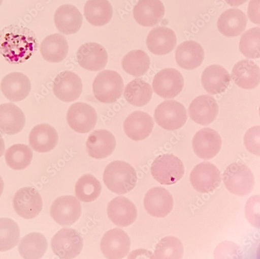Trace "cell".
Wrapping results in <instances>:
<instances>
[{"instance_id":"1","label":"cell","mask_w":260,"mask_h":259,"mask_svg":"<svg viewBox=\"0 0 260 259\" xmlns=\"http://www.w3.org/2000/svg\"><path fill=\"white\" fill-rule=\"evenodd\" d=\"M37 48L36 37L28 28L10 25L0 32V53L9 63H24Z\"/></svg>"},{"instance_id":"2","label":"cell","mask_w":260,"mask_h":259,"mask_svg":"<svg viewBox=\"0 0 260 259\" xmlns=\"http://www.w3.org/2000/svg\"><path fill=\"white\" fill-rule=\"evenodd\" d=\"M137 180L135 168L124 161L111 163L104 172V184L108 189L119 195L131 191L136 187Z\"/></svg>"},{"instance_id":"3","label":"cell","mask_w":260,"mask_h":259,"mask_svg":"<svg viewBox=\"0 0 260 259\" xmlns=\"http://www.w3.org/2000/svg\"><path fill=\"white\" fill-rule=\"evenodd\" d=\"M223 180L228 190L238 196L249 195L255 183L251 170L246 165L238 163L231 164L226 168Z\"/></svg>"},{"instance_id":"4","label":"cell","mask_w":260,"mask_h":259,"mask_svg":"<svg viewBox=\"0 0 260 259\" xmlns=\"http://www.w3.org/2000/svg\"><path fill=\"white\" fill-rule=\"evenodd\" d=\"M123 88V79L117 72L105 70L95 78L93 92L95 98L100 102L112 103L120 98Z\"/></svg>"},{"instance_id":"5","label":"cell","mask_w":260,"mask_h":259,"mask_svg":"<svg viewBox=\"0 0 260 259\" xmlns=\"http://www.w3.org/2000/svg\"><path fill=\"white\" fill-rule=\"evenodd\" d=\"M151 174L158 183L171 185L183 178L185 168L183 163L172 155H164L157 157L151 166Z\"/></svg>"},{"instance_id":"6","label":"cell","mask_w":260,"mask_h":259,"mask_svg":"<svg viewBox=\"0 0 260 259\" xmlns=\"http://www.w3.org/2000/svg\"><path fill=\"white\" fill-rule=\"evenodd\" d=\"M156 123L167 131H175L183 127L187 120L185 107L175 100H168L160 103L154 114Z\"/></svg>"},{"instance_id":"7","label":"cell","mask_w":260,"mask_h":259,"mask_svg":"<svg viewBox=\"0 0 260 259\" xmlns=\"http://www.w3.org/2000/svg\"><path fill=\"white\" fill-rule=\"evenodd\" d=\"M83 239L76 230L63 228L53 237L51 243L53 252L61 258H74L81 252Z\"/></svg>"},{"instance_id":"8","label":"cell","mask_w":260,"mask_h":259,"mask_svg":"<svg viewBox=\"0 0 260 259\" xmlns=\"http://www.w3.org/2000/svg\"><path fill=\"white\" fill-rule=\"evenodd\" d=\"M192 187L201 193H209L218 188L221 183V172L214 165L208 162L195 166L190 172Z\"/></svg>"},{"instance_id":"9","label":"cell","mask_w":260,"mask_h":259,"mask_svg":"<svg viewBox=\"0 0 260 259\" xmlns=\"http://www.w3.org/2000/svg\"><path fill=\"white\" fill-rule=\"evenodd\" d=\"M67 121L74 131L85 134L94 129L97 123L98 116L94 108L89 104L77 102L70 107Z\"/></svg>"},{"instance_id":"10","label":"cell","mask_w":260,"mask_h":259,"mask_svg":"<svg viewBox=\"0 0 260 259\" xmlns=\"http://www.w3.org/2000/svg\"><path fill=\"white\" fill-rule=\"evenodd\" d=\"M50 213L53 219L61 226H71L81 215L80 202L72 196H64L54 200Z\"/></svg>"},{"instance_id":"11","label":"cell","mask_w":260,"mask_h":259,"mask_svg":"<svg viewBox=\"0 0 260 259\" xmlns=\"http://www.w3.org/2000/svg\"><path fill=\"white\" fill-rule=\"evenodd\" d=\"M184 87L182 74L174 69L160 71L154 77L153 88L155 93L164 99L177 97Z\"/></svg>"},{"instance_id":"12","label":"cell","mask_w":260,"mask_h":259,"mask_svg":"<svg viewBox=\"0 0 260 259\" xmlns=\"http://www.w3.org/2000/svg\"><path fill=\"white\" fill-rule=\"evenodd\" d=\"M42 200L39 192L31 187L18 190L13 199V207L16 212L26 219H31L40 213Z\"/></svg>"},{"instance_id":"13","label":"cell","mask_w":260,"mask_h":259,"mask_svg":"<svg viewBox=\"0 0 260 259\" xmlns=\"http://www.w3.org/2000/svg\"><path fill=\"white\" fill-rule=\"evenodd\" d=\"M144 204L149 214L156 218H164L172 211L174 203L169 191L162 187H156L147 191Z\"/></svg>"},{"instance_id":"14","label":"cell","mask_w":260,"mask_h":259,"mask_svg":"<svg viewBox=\"0 0 260 259\" xmlns=\"http://www.w3.org/2000/svg\"><path fill=\"white\" fill-rule=\"evenodd\" d=\"M53 91L55 96L63 102H72L78 99L82 92L81 78L71 71L59 73L53 82Z\"/></svg>"},{"instance_id":"15","label":"cell","mask_w":260,"mask_h":259,"mask_svg":"<svg viewBox=\"0 0 260 259\" xmlns=\"http://www.w3.org/2000/svg\"><path fill=\"white\" fill-rule=\"evenodd\" d=\"M221 146L220 136L210 128L201 129L192 139L194 153L199 158L204 160L214 158L219 153Z\"/></svg>"},{"instance_id":"16","label":"cell","mask_w":260,"mask_h":259,"mask_svg":"<svg viewBox=\"0 0 260 259\" xmlns=\"http://www.w3.org/2000/svg\"><path fill=\"white\" fill-rule=\"evenodd\" d=\"M130 240L123 230L114 228L106 232L103 237L101 249L107 258H122L129 252Z\"/></svg>"},{"instance_id":"17","label":"cell","mask_w":260,"mask_h":259,"mask_svg":"<svg viewBox=\"0 0 260 259\" xmlns=\"http://www.w3.org/2000/svg\"><path fill=\"white\" fill-rule=\"evenodd\" d=\"M77 59L83 69L99 71L106 66L108 54L104 47L97 43H85L77 51Z\"/></svg>"},{"instance_id":"18","label":"cell","mask_w":260,"mask_h":259,"mask_svg":"<svg viewBox=\"0 0 260 259\" xmlns=\"http://www.w3.org/2000/svg\"><path fill=\"white\" fill-rule=\"evenodd\" d=\"M1 89L4 96L12 102H19L29 95L31 84L25 74L14 72L6 75L2 80Z\"/></svg>"},{"instance_id":"19","label":"cell","mask_w":260,"mask_h":259,"mask_svg":"<svg viewBox=\"0 0 260 259\" xmlns=\"http://www.w3.org/2000/svg\"><path fill=\"white\" fill-rule=\"evenodd\" d=\"M116 141L110 132L99 129L91 134L86 143L88 155L94 159H104L111 156L116 148Z\"/></svg>"},{"instance_id":"20","label":"cell","mask_w":260,"mask_h":259,"mask_svg":"<svg viewBox=\"0 0 260 259\" xmlns=\"http://www.w3.org/2000/svg\"><path fill=\"white\" fill-rule=\"evenodd\" d=\"M137 22L144 27H153L162 19L165 9L160 0H140L134 9Z\"/></svg>"},{"instance_id":"21","label":"cell","mask_w":260,"mask_h":259,"mask_svg":"<svg viewBox=\"0 0 260 259\" xmlns=\"http://www.w3.org/2000/svg\"><path fill=\"white\" fill-rule=\"evenodd\" d=\"M108 218L116 225L127 227L137 219L138 212L135 205L124 197L114 198L108 205Z\"/></svg>"},{"instance_id":"22","label":"cell","mask_w":260,"mask_h":259,"mask_svg":"<svg viewBox=\"0 0 260 259\" xmlns=\"http://www.w3.org/2000/svg\"><path fill=\"white\" fill-rule=\"evenodd\" d=\"M152 118L142 111L129 114L123 123V129L128 137L134 141H140L148 137L154 128Z\"/></svg>"},{"instance_id":"23","label":"cell","mask_w":260,"mask_h":259,"mask_svg":"<svg viewBox=\"0 0 260 259\" xmlns=\"http://www.w3.org/2000/svg\"><path fill=\"white\" fill-rule=\"evenodd\" d=\"M190 119L202 125H208L217 117L219 106L211 96L203 95L194 99L189 107Z\"/></svg>"},{"instance_id":"24","label":"cell","mask_w":260,"mask_h":259,"mask_svg":"<svg viewBox=\"0 0 260 259\" xmlns=\"http://www.w3.org/2000/svg\"><path fill=\"white\" fill-rule=\"evenodd\" d=\"M177 45V37L172 30L158 27L151 30L147 36L146 45L154 54L166 55L174 49Z\"/></svg>"},{"instance_id":"25","label":"cell","mask_w":260,"mask_h":259,"mask_svg":"<svg viewBox=\"0 0 260 259\" xmlns=\"http://www.w3.org/2000/svg\"><path fill=\"white\" fill-rule=\"evenodd\" d=\"M25 122L24 113L16 105L11 103L0 105V133L17 134L22 131Z\"/></svg>"},{"instance_id":"26","label":"cell","mask_w":260,"mask_h":259,"mask_svg":"<svg viewBox=\"0 0 260 259\" xmlns=\"http://www.w3.org/2000/svg\"><path fill=\"white\" fill-rule=\"evenodd\" d=\"M31 147L38 153H46L53 150L58 141L56 129L48 124H41L35 126L29 137Z\"/></svg>"},{"instance_id":"27","label":"cell","mask_w":260,"mask_h":259,"mask_svg":"<svg viewBox=\"0 0 260 259\" xmlns=\"http://www.w3.org/2000/svg\"><path fill=\"white\" fill-rule=\"evenodd\" d=\"M54 20L59 32L71 35L79 31L82 24L83 17L77 7L72 5H64L57 9Z\"/></svg>"},{"instance_id":"28","label":"cell","mask_w":260,"mask_h":259,"mask_svg":"<svg viewBox=\"0 0 260 259\" xmlns=\"http://www.w3.org/2000/svg\"><path fill=\"white\" fill-rule=\"evenodd\" d=\"M259 69L257 65L249 60H244L235 65L232 77L240 88L252 90L257 87L260 78Z\"/></svg>"},{"instance_id":"29","label":"cell","mask_w":260,"mask_h":259,"mask_svg":"<svg viewBox=\"0 0 260 259\" xmlns=\"http://www.w3.org/2000/svg\"><path fill=\"white\" fill-rule=\"evenodd\" d=\"M205 57L203 47L196 41L189 40L182 43L177 49L176 59L182 68L191 70L199 67Z\"/></svg>"},{"instance_id":"30","label":"cell","mask_w":260,"mask_h":259,"mask_svg":"<svg viewBox=\"0 0 260 259\" xmlns=\"http://www.w3.org/2000/svg\"><path fill=\"white\" fill-rule=\"evenodd\" d=\"M231 77L228 71L218 65L207 68L202 76V83L205 90L212 95L223 93L228 89Z\"/></svg>"},{"instance_id":"31","label":"cell","mask_w":260,"mask_h":259,"mask_svg":"<svg viewBox=\"0 0 260 259\" xmlns=\"http://www.w3.org/2000/svg\"><path fill=\"white\" fill-rule=\"evenodd\" d=\"M247 18L244 12L239 9H232L223 12L219 18L218 28L219 32L228 37L240 35L246 28Z\"/></svg>"},{"instance_id":"32","label":"cell","mask_w":260,"mask_h":259,"mask_svg":"<svg viewBox=\"0 0 260 259\" xmlns=\"http://www.w3.org/2000/svg\"><path fill=\"white\" fill-rule=\"evenodd\" d=\"M43 59L50 63H59L67 57L69 46L64 37L58 34L47 36L40 46Z\"/></svg>"},{"instance_id":"33","label":"cell","mask_w":260,"mask_h":259,"mask_svg":"<svg viewBox=\"0 0 260 259\" xmlns=\"http://www.w3.org/2000/svg\"><path fill=\"white\" fill-rule=\"evenodd\" d=\"M84 15L91 25L104 26L113 17V7L108 0H88L84 6Z\"/></svg>"},{"instance_id":"34","label":"cell","mask_w":260,"mask_h":259,"mask_svg":"<svg viewBox=\"0 0 260 259\" xmlns=\"http://www.w3.org/2000/svg\"><path fill=\"white\" fill-rule=\"evenodd\" d=\"M48 243L46 237L39 233H31L23 237L18 250L24 258H40L46 252Z\"/></svg>"},{"instance_id":"35","label":"cell","mask_w":260,"mask_h":259,"mask_svg":"<svg viewBox=\"0 0 260 259\" xmlns=\"http://www.w3.org/2000/svg\"><path fill=\"white\" fill-rule=\"evenodd\" d=\"M152 95L150 85L140 78L129 82L124 92V97L127 102L136 106H142L148 103Z\"/></svg>"},{"instance_id":"36","label":"cell","mask_w":260,"mask_h":259,"mask_svg":"<svg viewBox=\"0 0 260 259\" xmlns=\"http://www.w3.org/2000/svg\"><path fill=\"white\" fill-rule=\"evenodd\" d=\"M150 60L144 51L135 50L127 53L122 60V67L127 74L141 77L149 69Z\"/></svg>"},{"instance_id":"37","label":"cell","mask_w":260,"mask_h":259,"mask_svg":"<svg viewBox=\"0 0 260 259\" xmlns=\"http://www.w3.org/2000/svg\"><path fill=\"white\" fill-rule=\"evenodd\" d=\"M33 157L31 148L24 144H16L9 148L5 158L7 165L15 170H22L30 164Z\"/></svg>"},{"instance_id":"38","label":"cell","mask_w":260,"mask_h":259,"mask_svg":"<svg viewBox=\"0 0 260 259\" xmlns=\"http://www.w3.org/2000/svg\"><path fill=\"white\" fill-rule=\"evenodd\" d=\"M101 191V183L91 175L81 177L76 184V195L83 202H94L100 196Z\"/></svg>"},{"instance_id":"39","label":"cell","mask_w":260,"mask_h":259,"mask_svg":"<svg viewBox=\"0 0 260 259\" xmlns=\"http://www.w3.org/2000/svg\"><path fill=\"white\" fill-rule=\"evenodd\" d=\"M19 237V228L15 222L9 218L0 219V251H7L15 247Z\"/></svg>"},{"instance_id":"40","label":"cell","mask_w":260,"mask_h":259,"mask_svg":"<svg viewBox=\"0 0 260 259\" xmlns=\"http://www.w3.org/2000/svg\"><path fill=\"white\" fill-rule=\"evenodd\" d=\"M183 253L182 242L174 236L165 237L157 245L155 250L157 258H181Z\"/></svg>"},{"instance_id":"41","label":"cell","mask_w":260,"mask_h":259,"mask_svg":"<svg viewBox=\"0 0 260 259\" xmlns=\"http://www.w3.org/2000/svg\"><path fill=\"white\" fill-rule=\"evenodd\" d=\"M260 30L252 28L246 32L242 36L240 42V50L242 53L249 59H257L259 52Z\"/></svg>"},{"instance_id":"42","label":"cell","mask_w":260,"mask_h":259,"mask_svg":"<svg viewBox=\"0 0 260 259\" xmlns=\"http://www.w3.org/2000/svg\"><path fill=\"white\" fill-rule=\"evenodd\" d=\"M244 143L249 152L259 156V126L251 128L244 137Z\"/></svg>"},{"instance_id":"43","label":"cell","mask_w":260,"mask_h":259,"mask_svg":"<svg viewBox=\"0 0 260 259\" xmlns=\"http://www.w3.org/2000/svg\"><path fill=\"white\" fill-rule=\"evenodd\" d=\"M248 15L252 23L259 24V0H251L248 7Z\"/></svg>"},{"instance_id":"44","label":"cell","mask_w":260,"mask_h":259,"mask_svg":"<svg viewBox=\"0 0 260 259\" xmlns=\"http://www.w3.org/2000/svg\"><path fill=\"white\" fill-rule=\"evenodd\" d=\"M225 2L232 7H238L248 2V0H225Z\"/></svg>"},{"instance_id":"45","label":"cell","mask_w":260,"mask_h":259,"mask_svg":"<svg viewBox=\"0 0 260 259\" xmlns=\"http://www.w3.org/2000/svg\"><path fill=\"white\" fill-rule=\"evenodd\" d=\"M5 151V143L3 137L0 135V158L4 154Z\"/></svg>"},{"instance_id":"46","label":"cell","mask_w":260,"mask_h":259,"mask_svg":"<svg viewBox=\"0 0 260 259\" xmlns=\"http://www.w3.org/2000/svg\"><path fill=\"white\" fill-rule=\"evenodd\" d=\"M4 189V182L1 176H0V196L2 195Z\"/></svg>"},{"instance_id":"47","label":"cell","mask_w":260,"mask_h":259,"mask_svg":"<svg viewBox=\"0 0 260 259\" xmlns=\"http://www.w3.org/2000/svg\"><path fill=\"white\" fill-rule=\"evenodd\" d=\"M3 0H0V6H1L2 4H3Z\"/></svg>"}]
</instances>
